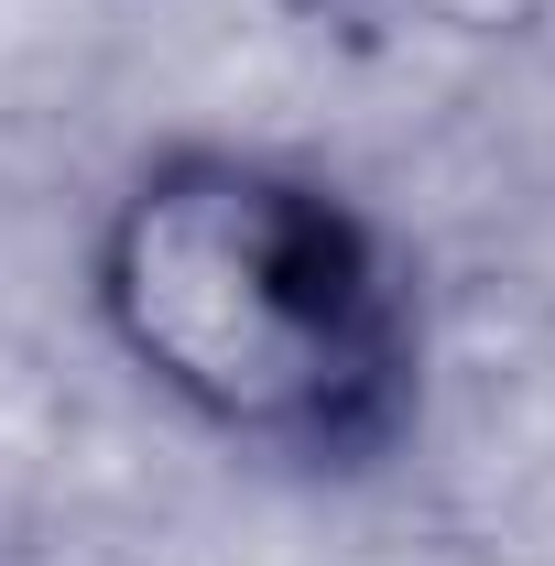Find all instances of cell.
I'll return each mask as SVG.
<instances>
[{"instance_id":"6da1fadb","label":"cell","mask_w":555,"mask_h":566,"mask_svg":"<svg viewBox=\"0 0 555 566\" xmlns=\"http://www.w3.org/2000/svg\"><path fill=\"white\" fill-rule=\"evenodd\" d=\"M87 305L109 349L229 447L359 469L415 424V283L348 186L175 142L98 218Z\"/></svg>"}]
</instances>
